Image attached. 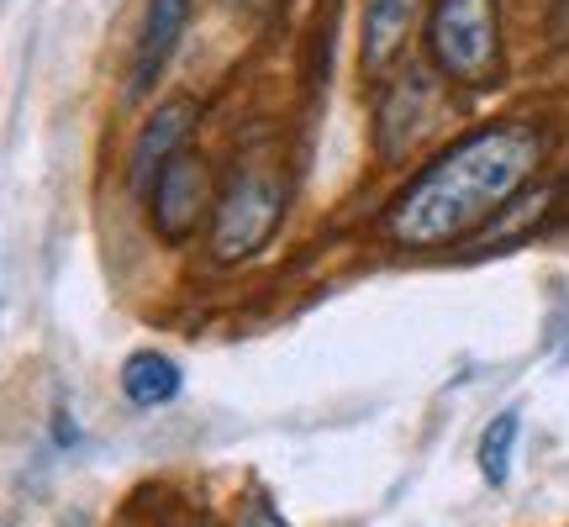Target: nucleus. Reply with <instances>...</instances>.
<instances>
[{
  "label": "nucleus",
  "instance_id": "obj_1",
  "mask_svg": "<svg viewBox=\"0 0 569 527\" xmlns=\"http://www.w3.org/2000/svg\"><path fill=\"white\" fill-rule=\"evenodd\" d=\"M543 159V132L528 122H501L469 132L443 159H432L386 211V232L401 248H448L496 222Z\"/></svg>",
  "mask_w": 569,
  "mask_h": 527
},
{
  "label": "nucleus",
  "instance_id": "obj_2",
  "mask_svg": "<svg viewBox=\"0 0 569 527\" xmlns=\"http://www.w3.org/2000/svg\"><path fill=\"white\" fill-rule=\"evenodd\" d=\"M427 48L448 80L486 84L501 59V21L496 0H432L427 17Z\"/></svg>",
  "mask_w": 569,
  "mask_h": 527
},
{
  "label": "nucleus",
  "instance_id": "obj_3",
  "mask_svg": "<svg viewBox=\"0 0 569 527\" xmlns=\"http://www.w3.org/2000/svg\"><path fill=\"white\" fill-rule=\"evenodd\" d=\"M284 217V180L264 163H243L227 180L222 201H217V227H211V253L222 264H238L274 238Z\"/></svg>",
  "mask_w": 569,
  "mask_h": 527
},
{
  "label": "nucleus",
  "instance_id": "obj_4",
  "mask_svg": "<svg viewBox=\"0 0 569 527\" xmlns=\"http://www.w3.org/2000/svg\"><path fill=\"white\" fill-rule=\"evenodd\" d=\"M148 201H153V227H159V238L184 243L206 211V163L196 159V153L169 159L163 175L153 180V190H148Z\"/></svg>",
  "mask_w": 569,
  "mask_h": 527
},
{
  "label": "nucleus",
  "instance_id": "obj_5",
  "mask_svg": "<svg viewBox=\"0 0 569 527\" xmlns=\"http://www.w3.org/2000/svg\"><path fill=\"white\" fill-rule=\"evenodd\" d=\"M196 11V0H148V11H142V32H138V53H132V80H127V96L142 101L159 74L169 69L174 59V48L184 38V21Z\"/></svg>",
  "mask_w": 569,
  "mask_h": 527
},
{
  "label": "nucleus",
  "instance_id": "obj_6",
  "mask_svg": "<svg viewBox=\"0 0 569 527\" xmlns=\"http://www.w3.org/2000/svg\"><path fill=\"white\" fill-rule=\"evenodd\" d=\"M196 117H201L196 101H169L148 117V127H142L138 142H132V185H153L163 175V163L180 159V142L190 138Z\"/></svg>",
  "mask_w": 569,
  "mask_h": 527
},
{
  "label": "nucleus",
  "instance_id": "obj_7",
  "mask_svg": "<svg viewBox=\"0 0 569 527\" xmlns=\"http://www.w3.org/2000/svg\"><path fill=\"white\" fill-rule=\"evenodd\" d=\"M411 27V0H369L365 17V69H386Z\"/></svg>",
  "mask_w": 569,
  "mask_h": 527
},
{
  "label": "nucleus",
  "instance_id": "obj_8",
  "mask_svg": "<svg viewBox=\"0 0 569 527\" xmlns=\"http://www.w3.org/2000/svg\"><path fill=\"white\" fill-rule=\"evenodd\" d=\"M122 390L138 406H163L180 396V365L163 354H132L122 365Z\"/></svg>",
  "mask_w": 569,
  "mask_h": 527
},
{
  "label": "nucleus",
  "instance_id": "obj_9",
  "mask_svg": "<svg viewBox=\"0 0 569 527\" xmlns=\"http://www.w3.org/2000/svg\"><path fill=\"white\" fill-rule=\"evenodd\" d=\"M517 427H522V417H517V411H501V417L486 427V438H480V475H486L490 486H507L511 448H517Z\"/></svg>",
  "mask_w": 569,
  "mask_h": 527
},
{
  "label": "nucleus",
  "instance_id": "obj_10",
  "mask_svg": "<svg viewBox=\"0 0 569 527\" xmlns=\"http://www.w3.org/2000/svg\"><path fill=\"white\" fill-rule=\"evenodd\" d=\"M238 527H290V523L274 511V501H264V496H248L243 511H238Z\"/></svg>",
  "mask_w": 569,
  "mask_h": 527
}]
</instances>
